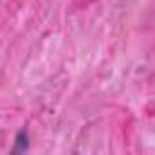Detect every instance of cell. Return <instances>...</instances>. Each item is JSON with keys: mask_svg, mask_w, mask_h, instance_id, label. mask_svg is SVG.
Returning <instances> with one entry per match:
<instances>
[{"mask_svg": "<svg viewBox=\"0 0 155 155\" xmlns=\"http://www.w3.org/2000/svg\"><path fill=\"white\" fill-rule=\"evenodd\" d=\"M88 2H91V0H82V4H88Z\"/></svg>", "mask_w": 155, "mask_h": 155, "instance_id": "cell-1", "label": "cell"}]
</instances>
